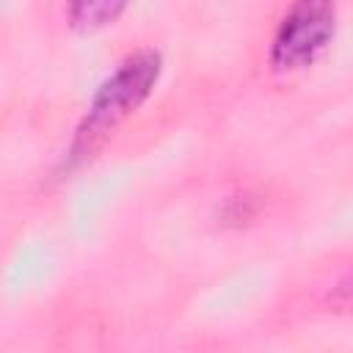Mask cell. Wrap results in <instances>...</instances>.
Instances as JSON below:
<instances>
[{
	"mask_svg": "<svg viewBox=\"0 0 353 353\" xmlns=\"http://www.w3.org/2000/svg\"><path fill=\"white\" fill-rule=\"evenodd\" d=\"M163 72V58L154 50H141L121 61V66L99 85V91L91 99V108L77 127L72 157H88L132 110H138L152 88L157 85V77Z\"/></svg>",
	"mask_w": 353,
	"mask_h": 353,
	"instance_id": "6da1fadb",
	"label": "cell"
},
{
	"mask_svg": "<svg viewBox=\"0 0 353 353\" xmlns=\"http://www.w3.org/2000/svg\"><path fill=\"white\" fill-rule=\"evenodd\" d=\"M334 30H336L334 0H292L273 36L270 66L276 72H298L312 66L328 50Z\"/></svg>",
	"mask_w": 353,
	"mask_h": 353,
	"instance_id": "7a4b0ae2",
	"label": "cell"
},
{
	"mask_svg": "<svg viewBox=\"0 0 353 353\" xmlns=\"http://www.w3.org/2000/svg\"><path fill=\"white\" fill-rule=\"evenodd\" d=\"M331 303L339 309H353V270L336 284V290L331 292Z\"/></svg>",
	"mask_w": 353,
	"mask_h": 353,
	"instance_id": "5b68a950",
	"label": "cell"
},
{
	"mask_svg": "<svg viewBox=\"0 0 353 353\" xmlns=\"http://www.w3.org/2000/svg\"><path fill=\"white\" fill-rule=\"evenodd\" d=\"M254 212L256 204L251 201V196H234L223 207V223H245L248 218H254Z\"/></svg>",
	"mask_w": 353,
	"mask_h": 353,
	"instance_id": "277c9868",
	"label": "cell"
},
{
	"mask_svg": "<svg viewBox=\"0 0 353 353\" xmlns=\"http://www.w3.org/2000/svg\"><path fill=\"white\" fill-rule=\"evenodd\" d=\"M127 3L130 0H66L69 22L77 30L91 33L105 25H113L121 17V11L127 8Z\"/></svg>",
	"mask_w": 353,
	"mask_h": 353,
	"instance_id": "3957f363",
	"label": "cell"
}]
</instances>
